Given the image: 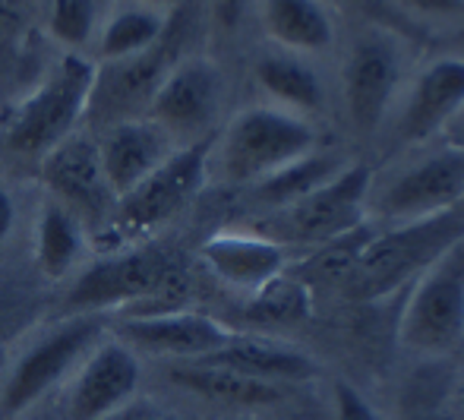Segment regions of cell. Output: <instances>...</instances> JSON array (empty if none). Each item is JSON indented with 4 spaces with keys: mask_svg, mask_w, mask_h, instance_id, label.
I'll return each instance as SVG.
<instances>
[{
    "mask_svg": "<svg viewBox=\"0 0 464 420\" xmlns=\"http://www.w3.org/2000/svg\"><path fill=\"white\" fill-rule=\"evenodd\" d=\"M159 415H161V408H155V405H149V402H142V398H136V402H130L127 408L114 411V415L104 417V420H155Z\"/></svg>",
    "mask_w": 464,
    "mask_h": 420,
    "instance_id": "33",
    "label": "cell"
},
{
    "mask_svg": "<svg viewBox=\"0 0 464 420\" xmlns=\"http://www.w3.org/2000/svg\"><path fill=\"white\" fill-rule=\"evenodd\" d=\"M342 4L354 6L357 13L376 19V23H389V25H401V29H408V25L401 23V16H398V6L392 4V0H342Z\"/></svg>",
    "mask_w": 464,
    "mask_h": 420,
    "instance_id": "29",
    "label": "cell"
},
{
    "mask_svg": "<svg viewBox=\"0 0 464 420\" xmlns=\"http://www.w3.org/2000/svg\"><path fill=\"white\" fill-rule=\"evenodd\" d=\"M221 108V73L206 57H184L165 73L146 108L149 121L159 123L180 146V140L199 142Z\"/></svg>",
    "mask_w": 464,
    "mask_h": 420,
    "instance_id": "11",
    "label": "cell"
},
{
    "mask_svg": "<svg viewBox=\"0 0 464 420\" xmlns=\"http://www.w3.org/2000/svg\"><path fill=\"white\" fill-rule=\"evenodd\" d=\"M253 76L276 102L294 111H316L323 104V83L316 70L304 63L291 51H272L263 54L253 67Z\"/></svg>",
    "mask_w": 464,
    "mask_h": 420,
    "instance_id": "23",
    "label": "cell"
},
{
    "mask_svg": "<svg viewBox=\"0 0 464 420\" xmlns=\"http://www.w3.org/2000/svg\"><path fill=\"white\" fill-rule=\"evenodd\" d=\"M165 10L130 0V4H123L121 10H114L108 16L102 38H98V54H102L104 63L127 61V57H136L142 51L155 48L161 42V35H165Z\"/></svg>",
    "mask_w": 464,
    "mask_h": 420,
    "instance_id": "22",
    "label": "cell"
},
{
    "mask_svg": "<svg viewBox=\"0 0 464 420\" xmlns=\"http://www.w3.org/2000/svg\"><path fill=\"white\" fill-rule=\"evenodd\" d=\"M102 313H76L42 332L10 366L0 386V420H16L25 411L44 405L54 389H63L89 351L102 341Z\"/></svg>",
    "mask_w": 464,
    "mask_h": 420,
    "instance_id": "3",
    "label": "cell"
},
{
    "mask_svg": "<svg viewBox=\"0 0 464 420\" xmlns=\"http://www.w3.org/2000/svg\"><path fill=\"white\" fill-rule=\"evenodd\" d=\"M464 108V61L442 57L433 61L411 89L404 102L398 133L408 142H423L440 133L449 121Z\"/></svg>",
    "mask_w": 464,
    "mask_h": 420,
    "instance_id": "16",
    "label": "cell"
},
{
    "mask_svg": "<svg viewBox=\"0 0 464 420\" xmlns=\"http://www.w3.org/2000/svg\"><path fill=\"white\" fill-rule=\"evenodd\" d=\"M114 336L136 354H152L174 364L206 360L234 338L225 323L193 310L152 313V317H127Z\"/></svg>",
    "mask_w": 464,
    "mask_h": 420,
    "instance_id": "12",
    "label": "cell"
},
{
    "mask_svg": "<svg viewBox=\"0 0 464 420\" xmlns=\"http://www.w3.org/2000/svg\"><path fill=\"white\" fill-rule=\"evenodd\" d=\"M168 379L178 389L193 392L221 408H272L285 398L281 386L253 379L246 373H237L231 366L212 364V360H187V364L168 366Z\"/></svg>",
    "mask_w": 464,
    "mask_h": 420,
    "instance_id": "18",
    "label": "cell"
},
{
    "mask_svg": "<svg viewBox=\"0 0 464 420\" xmlns=\"http://www.w3.org/2000/svg\"><path fill=\"white\" fill-rule=\"evenodd\" d=\"M316 146V133L304 117L285 108H246L227 123L218 146V165L231 183H263Z\"/></svg>",
    "mask_w": 464,
    "mask_h": 420,
    "instance_id": "4",
    "label": "cell"
},
{
    "mask_svg": "<svg viewBox=\"0 0 464 420\" xmlns=\"http://www.w3.org/2000/svg\"><path fill=\"white\" fill-rule=\"evenodd\" d=\"M398 83V57L379 38H361L344 67V102L348 117L361 133H372L382 123Z\"/></svg>",
    "mask_w": 464,
    "mask_h": 420,
    "instance_id": "15",
    "label": "cell"
},
{
    "mask_svg": "<svg viewBox=\"0 0 464 420\" xmlns=\"http://www.w3.org/2000/svg\"><path fill=\"white\" fill-rule=\"evenodd\" d=\"M370 190V168L348 165L332 181L300 196L291 206H281L266 219V238L285 244H329L342 234L363 225V202Z\"/></svg>",
    "mask_w": 464,
    "mask_h": 420,
    "instance_id": "7",
    "label": "cell"
},
{
    "mask_svg": "<svg viewBox=\"0 0 464 420\" xmlns=\"http://www.w3.org/2000/svg\"><path fill=\"white\" fill-rule=\"evenodd\" d=\"M342 168L344 165L335 159V155L310 152V155H304V159L291 161L287 168H281L278 174L266 177L263 183H256L253 193H256L259 202H266V206H272V209L291 206V202H297L300 196L313 193V190L323 187L325 181H332Z\"/></svg>",
    "mask_w": 464,
    "mask_h": 420,
    "instance_id": "24",
    "label": "cell"
},
{
    "mask_svg": "<svg viewBox=\"0 0 464 420\" xmlns=\"http://www.w3.org/2000/svg\"><path fill=\"white\" fill-rule=\"evenodd\" d=\"M459 146H464V127H461V133H459Z\"/></svg>",
    "mask_w": 464,
    "mask_h": 420,
    "instance_id": "37",
    "label": "cell"
},
{
    "mask_svg": "<svg viewBox=\"0 0 464 420\" xmlns=\"http://www.w3.org/2000/svg\"><path fill=\"white\" fill-rule=\"evenodd\" d=\"M82 250H86V225L57 200H44L35 219L38 272L44 278H63L76 269Z\"/></svg>",
    "mask_w": 464,
    "mask_h": 420,
    "instance_id": "21",
    "label": "cell"
},
{
    "mask_svg": "<svg viewBox=\"0 0 464 420\" xmlns=\"http://www.w3.org/2000/svg\"><path fill=\"white\" fill-rule=\"evenodd\" d=\"M189 294V278L161 250H121L92 262L76 275L67 291V310L102 313L117 307H133L130 317H152V313L184 310Z\"/></svg>",
    "mask_w": 464,
    "mask_h": 420,
    "instance_id": "1",
    "label": "cell"
},
{
    "mask_svg": "<svg viewBox=\"0 0 464 420\" xmlns=\"http://www.w3.org/2000/svg\"><path fill=\"white\" fill-rule=\"evenodd\" d=\"M266 32L291 54L325 51L335 42V25L319 0H266Z\"/></svg>",
    "mask_w": 464,
    "mask_h": 420,
    "instance_id": "20",
    "label": "cell"
},
{
    "mask_svg": "<svg viewBox=\"0 0 464 420\" xmlns=\"http://www.w3.org/2000/svg\"><path fill=\"white\" fill-rule=\"evenodd\" d=\"M208 10H212L215 25H221L225 32L237 29L240 16L246 10V0H208Z\"/></svg>",
    "mask_w": 464,
    "mask_h": 420,
    "instance_id": "30",
    "label": "cell"
},
{
    "mask_svg": "<svg viewBox=\"0 0 464 420\" xmlns=\"http://www.w3.org/2000/svg\"><path fill=\"white\" fill-rule=\"evenodd\" d=\"M332 408H335V420H382L379 411L351 383L332 386Z\"/></svg>",
    "mask_w": 464,
    "mask_h": 420,
    "instance_id": "28",
    "label": "cell"
},
{
    "mask_svg": "<svg viewBox=\"0 0 464 420\" xmlns=\"http://www.w3.org/2000/svg\"><path fill=\"white\" fill-rule=\"evenodd\" d=\"M398 341L417 354H449L464 345V238L449 244L417 281Z\"/></svg>",
    "mask_w": 464,
    "mask_h": 420,
    "instance_id": "5",
    "label": "cell"
},
{
    "mask_svg": "<svg viewBox=\"0 0 464 420\" xmlns=\"http://www.w3.org/2000/svg\"><path fill=\"white\" fill-rule=\"evenodd\" d=\"M246 317L253 323H300L310 317V288L294 275L281 272L253 294Z\"/></svg>",
    "mask_w": 464,
    "mask_h": 420,
    "instance_id": "25",
    "label": "cell"
},
{
    "mask_svg": "<svg viewBox=\"0 0 464 420\" xmlns=\"http://www.w3.org/2000/svg\"><path fill=\"white\" fill-rule=\"evenodd\" d=\"M206 360L231 366V370L246 373V376L263 379V383H272V386L304 383V379L316 376V360L306 351H300V347H294V345H285V341L240 336V332H234V338Z\"/></svg>",
    "mask_w": 464,
    "mask_h": 420,
    "instance_id": "19",
    "label": "cell"
},
{
    "mask_svg": "<svg viewBox=\"0 0 464 420\" xmlns=\"http://www.w3.org/2000/svg\"><path fill=\"white\" fill-rule=\"evenodd\" d=\"M142 383V360L114 332H108L82 357L63 386L61 420H104L136 402Z\"/></svg>",
    "mask_w": 464,
    "mask_h": 420,
    "instance_id": "9",
    "label": "cell"
},
{
    "mask_svg": "<svg viewBox=\"0 0 464 420\" xmlns=\"http://www.w3.org/2000/svg\"><path fill=\"white\" fill-rule=\"evenodd\" d=\"M202 262L212 269L215 278L237 291L256 294L263 285L278 278L287 266L285 247L266 234H215L202 244Z\"/></svg>",
    "mask_w": 464,
    "mask_h": 420,
    "instance_id": "17",
    "label": "cell"
},
{
    "mask_svg": "<svg viewBox=\"0 0 464 420\" xmlns=\"http://www.w3.org/2000/svg\"><path fill=\"white\" fill-rule=\"evenodd\" d=\"M16 420H54V417L48 415V408H44V405H38V408L25 411V415H19Z\"/></svg>",
    "mask_w": 464,
    "mask_h": 420,
    "instance_id": "35",
    "label": "cell"
},
{
    "mask_svg": "<svg viewBox=\"0 0 464 420\" xmlns=\"http://www.w3.org/2000/svg\"><path fill=\"white\" fill-rule=\"evenodd\" d=\"M95 63L80 54H63L42 83L19 104L6 111L0 123L6 149L16 155L42 159L48 149L80 130L95 85Z\"/></svg>",
    "mask_w": 464,
    "mask_h": 420,
    "instance_id": "2",
    "label": "cell"
},
{
    "mask_svg": "<svg viewBox=\"0 0 464 420\" xmlns=\"http://www.w3.org/2000/svg\"><path fill=\"white\" fill-rule=\"evenodd\" d=\"M208 174V142L178 146L146 181L123 193L114 206V215L104 228H114L117 238H142L159 225L171 221L180 209L199 193Z\"/></svg>",
    "mask_w": 464,
    "mask_h": 420,
    "instance_id": "6",
    "label": "cell"
},
{
    "mask_svg": "<svg viewBox=\"0 0 464 420\" xmlns=\"http://www.w3.org/2000/svg\"><path fill=\"white\" fill-rule=\"evenodd\" d=\"M398 10H411V13H433V16H442V13H459L464 6V0H392Z\"/></svg>",
    "mask_w": 464,
    "mask_h": 420,
    "instance_id": "31",
    "label": "cell"
},
{
    "mask_svg": "<svg viewBox=\"0 0 464 420\" xmlns=\"http://www.w3.org/2000/svg\"><path fill=\"white\" fill-rule=\"evenodd\" d=\"M174 149L178 142L171 140V133H165L146 114L104 127L102 140H98V159H102L111 193L121 200L136 183L146 181Z\"/></svg>",
    "mask_w": 464,
    "mask_h": 420,
    "instance_id": "14",
    "label": "cell"
},
{
    "mask_svg": "<svg viewBox=\"0 0 464 420\" xmlns=\"http://www.w3.org/2000/svg\"><path fill=\"white\" fill-rule=\"evenodd\" d=\"M459 238H464V215H459L455 209L436 215V219L411 221L389 238H372V244L363 250L361 262L351 272V278H354L351 291L357 298H376L408 272L430 266Z\"/></svg>",
    "mask_w": 464,
    "mask_h": 420,
    "instance_id": "8",
    "label": "cell"
},
{
    "mask_svg": "<svg viewBox=\"0 0 464 420\" xmlns=\"http://www.w3.org/2000/svg\"><path fill=\"white\" fill-rule=\"evenodd\" d=\"M98 23L95 0H54L51 4V32L67 48H82Z\"/></svg>",
    "mask_w": 464,
    "mask_h": 420,
    "instance_id": "27",
    "label": "cell"
},
{
    "mask_svg": "<svg viewBox=\"0 0 464 420\" xmlns=\"http://www.w3.org/2000/svg\"><path fill=\"white\" fill-rule=\"evenodd\" d=\"M370 244H372V234L367 231V225L354 228V231L342 234V238L329 240V244H319V250L294 272V278L344 281L351 272H354V266L361 262V256Z\"/></svg>",
    "mask_w": 464,
    "mask_h": 420,
    "instance_id": "26",
    "label": "cell"
},
{
    "mask_svg": "<svg viewBox=\"0 0 464 420\" xmlns=\"http://www.w3.org/2000/svg\"><path fill=\"white\" fill-rule=\"evenodd\" d=\"M408 420H452V415H446V411H440V408H427V411L411 415Z\"/></svg>",
    "mask_w": 464,
    "mask_h": 420,
    "instance_id": "34",
    "label": "cell"
},
{
    "mask_svg": "<svg viewBox=\"0 0 464 420\" xmlns=\"http://www.w3.org/2000/svg\"><path fill=\"white\" fill-rule=\"evenodd\" d=\"M464 200V146L442 149L417 168L404 171L382 193V209L389 219L423 221L452 212Z\"/></svg>",
    "mask_w": 464,
    "mask_h": 420,
    "instance_id": "13",
    "label": "cell"
},
{
    "mask_svg": "<svg viewBox=\"0 0 464 420\" xmlns=\"http://www.w3.org/2000/svg\"><path fill=\"white\" fill-rule=\"evenodd\" d=\"M136 4H146V6H155V10H168V6L180 4V0H136Z\"/></svg>",
    "mask_w": 464,
    "mask_h": 420,
    "instance_id": "36",
    "label": "cell"
},
{
    "mask_svg": "<svg viewBox=\"0 0 464 420\" xmlns=\"http://www.w3.org/2000/svg\"><path fill=\"white\" fill-rule=\"evenodd\" d=\"M38 168H42V181L51 200L67 206L86 228L108 225L117 196L104 181L98 142L92 136L80 133V130L70 133L67 140H61L38 159Z\"/></svg>",
    "mask_w": 464,
    "mask_h": 420,
    "instance_id": "10",
    "label": "cell"
},
{
    "mask_svg": "<svg viewBox=\"0 0 464 420\" xmlns=\"http://www.w3.org/2000/svg\"><path fill=\"white\" fill-rule=\"evenodd\" d=\"M16 228V202H13L10 190L0 183V244H6Z\"/></svg>",
    "mask_w": 464,
    "mask_h": 420,
    "instance_id": "32",
    "label": "cell"
}]
</instances>
